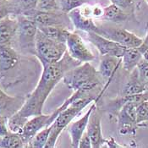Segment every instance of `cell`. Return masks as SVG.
<instances>
[{
    "label": "cell",
    "mask_w": 148,
    "mask_h": 148,
    "mask_svg": "<svg viewBox=\"0 0 148 148\" xmlns=\"http://www.w3.org/2000/svg\"><path fill=\"white\" fill-rule=\"evenodd\" d=\"M80 64L82 63L73 58L66 52L59 61L42 65V75L36 88L27 96L17 113L26 119L42 114L44 104L52 91L68 71Z\"/></svg>",
    "instance_id": "6da1fadb"
},
{
    "label": "cell",
    "mask_w": 148,
    "mask_h": 148,
    "mask_svg": "<svg viewBox=\"0 0 148 148\" xmlns=\"http://www.w3.org/2000/svg\"><path fill=\"white\" fill-rule=\"evenodd\" d=\"M98 97H93L90 92H83L80 94L72 103L62 110L51 124L52 129L45 148L55 147L58 140L65 128L80 114V113L94 101H97Z\"/></svg>",
    "instance_id": "7a4b0ae2"
},
{
    "label": "cell",
    "mask_w": 148,
    "mask_h": 148,
    "mask_svg": "<svg viewBox=\"0 0 148 148\" xmlns=\"http://www.w3.org/2000/svg\"><path fill=\"white\" fill-rule=\"evenodd\" d=\"M64 84L74 91L91 92L102 84V77L98 70L94 68L90 62L82 63L68 71L64 78Z\"/></svg>",
    "instance_id": "3957f363"
},
{
    "label": "cell",
    "mask_w": 148,
    "mask_h": 148,
    "mask_svg": "<svg viewBox=\"0 0 148 148\" xmlns=\"http://www.w3.org/2000/svg\"><path fill=\"white\" fill-rule=\"evenodd\" d=\"M148 99V93L143 92L140 94L131 96L130 99L126 102L116 114L118 119L119 133L121 136L135 135L137 128L136 108L137 106Z\"/></svg>",
    "instance_id": "277c9868"
},
{
    "label": "cell",
    "mask_w": 148,
    "mask_h": 148,
    "mask_svg": "<svg viewBox=\"0 0 148 148\" xmlns=\"http://www.w3.org/2000/svg\"><path fill=\"white\" fill-rule=\"evenodd\" d=\"M67 52L66 44L46 36L39 29L36 37L35 56L42 65L59 61Z\"/></svg>",
    "instance_id": "5b68a950"
},
{
    "label": "cell",
    "mask_w": 148,
    "mask_h": 148,
    "mask_svg": "<svg viewBox=\"0 0 148 148\" xmlns=\"http://www.w3.org/2000/svg\"><path fill=\"white\" fill-rule=\"evenodd\" d=\"M18 42L24 52L35 55L36 37L38 25L32 19L23 14H18Z\"/></svg>",
    "instance_id": "8992f818"
},
{
    "label": "cell",
    "mask_w": 148,
    "mask_h": 148,
    "mask_svg": "<svg viewBox=\"0 0 148 148\" xmlns=\"http://www.w3.org/2000/svg\"><path fill=\"white\" fill-rule=\"evenodd\" d=\"M21 14L32 19L38 25V27L49 25H63L68 28L69 24H71L68 14H65L61 10L46 11L35 9L30 11L24 12Z\"/></svg>",
    "instance_id": "52a82bcc"
},
{
    "label": "cell",
    "mask_w": 148,
    "mask_h": 148,
    "mask_svg": "<svg viewBox=\"0 0 148 148\" xmlns=\"http://www.w3.org/2000/svg\"><path fill=\"white\" fill-rule=\"evenodd\" d=\"M98 34L125 47H138L144 42L135 33L119 27H99Z\"/></svg>",
    "instance_id": "ba28073f"
},
{
    "label": "cell",
    "mask_w": 148,
    "mask_h": 148,
    "mask_svg": "<svg viewBox=\"0 0 148 148\" xmlns=\"http://www.w3.org/2000/svg\"><path fill=\"white\" fill-rule=\"evenodd\" d=\"M85 38L96 47L101 56L109 55L114 57L122 58L125 47L120 45L112 40H109L96 32H85Z\"/></svg>",
    "instance_id": "9c48e42d"
},
{
    "label": "cell",
    "mask_w": 148,
    "mask_h": 148,
    "mask_svg": "<svg viewBox=\"0 0 148 148\" xmlns=\"http://www.w3.org/2000/svg\"><path fill=\"white\" fill-rule=\"evenodd\" d=\"M65 44L69 54L80 63L91 62L96 58L86 46L84 38L77 32H70Z\"/></svg>",
    "instance_id": "30bf717a"
},
{
    "label": "cell",
    "mask_w": 148,
    "mask_h": 148,
    "mask_svg": "<svg viewBox=\"0 0 148 148\" xmlns=\"http://www.w3.org/2000/svg\"><path fill=\"white\" fill-rule=\"evenodd\" d=\"M55 119L56 116L53 113L50 114H42L30 118L23 127L22 131L21 133V136L25 144V147H27L31 140L40 130H42L47 126L50 125Z\"/></svg>",
    "instance_id": "8fae6325"
},
{
    "label": "cell",
    "mask_w": 148,
    "mask_h": 148,
    "mask_svg": "<svg viewBox=\"0 0 148 148\" xmlns=\"http://www.w3.org/2000/svg\"><path fill=\"white\" fill-rule=\"evenodd\" d=\"M97 101H94L93 103H91L89 109L84 114L81 118L78 119L77 120L72 121L69 125L68 132L70 136V140H71L72 147L78 148L80 138L82 137L83 134L86 131V128H87L91 114L92 113L93 109L97 107Z\"/></svg>",
    "instance_id": "7c38bea8"
},
{
    "label": "cell",
    "mask_w": 148,
    "mask_h": 148,
    "mask_svg": "<svg viewBox=\"0 0 148 148\" xmlns=\"http://www.w3.org/2000/svg\"><path fill=\"white\" fill-rule=\"evenodd\" d=\"M86 132L90 136L92 148H101L105 144V139L102 132V117L96 107L91 114Z\"/></svg>",
    "instance_id": "4fadbf2b"
},
{
    "label": "cell",
    "mask_w": 148,
    "mask_h": 148,
    "mask_svg": "<svg viewBox=\"0 0 148 148\" xmlns=\"http://www.w3.org/2000/svg\"><path fill=\"white\" fill-rule=\"evenodd\" d=\"M69 18L71 21L72 25L80 32L88 33V32H96L98 33L99 26H97L93 18L85 14L81 7L75 9L68 14Z\"/></svg>",
    "instance_id": "5bb4252c"
},
{
    "label": "cell",
    "mask_w": 148,
    "mask_h": 148,
    "mask_svg": "<svg viewBox=\"0 0 148 148\" xmlns=\"http://www.w3.org/2000/svg\"><path fill=\"white\" fill-rule=\"evenodd\" d=\"M121 64H122L121 58L109 56V55L102 56L97 70L102 79L107 81L105 88H107L108 84L113 80L116 72L118 71Z\"/></svg>",
    "instance_id": "9a60e30c"
},
{
    "label": "cell",
    "mask_w": 148,
    "mask_h": 148,
    "mask_svg": "<svg viewBox=\"0 0 148 148\" xmlns=\"http://www.w3.org/2000/svg\"><path fill=\"white\" fill-rule=\"evenodd\" d=\"M17 15H9L0 21V45L11 44L18 31Z\"/></svg>",
    "instance_id": "2e32d148"
},
{
    "label": "cell",
    "mask_w": 148,
    "mask_h": 148,
    "mask_svg": "<svg viewBox=\"0 0 148 148\" xmlns=\"http://www.w3.org/2000/svg\"><path fill=\"white\" fill-rule=\"evenodd\" d=\"M19 60L20 56L11 44L0 45V72H6L14 68Z\"/></svg>",
    "instance_id": "e0dca14e"
},
{
    "label": "cell",
    "mask_w": 148,
    "mask_h": 148,
    "mask_svg": "<svg viewBox=\"0 0 148 148\" xmlns=\"http://www.w3.org/2000/svg\"><path fill=\"white\" fill-rule=\"evenodd\" d=\"M25 99L9 96L0 89V115L10 117L21 108Z\"/></svg>",
    "instance_id": "ac0fdd59"
},
{
    "label": "cell",
    "mask_w": 148,
    "mask_h": 148,
    "mask_svg": "<svg viewBox=\"0 0 148 148\" xmlns=\"http://www.w3.org/2000/svg\"><path fill=\"white\" fill-rule=\"evenodd\" d=\"M143 58V51L140 47H126L125 53L121 58L122 65L125 70L130 73L136 68L138 64Z\"/></svg>",
    "instance_id": "d6986e66"
},
{
    "label": "cell",
    "mask_w": 148,
    "mask_h": 148,
    "mask_svg": "<svg viewBox=\"0 0 148 148\" xmlns=\"http://www.w3.org/2000/svg\"><path fill=\"white\" fill-rule=\"evenodd\" d=\"M145 92V84L140 80L136 68L130 72V75L125 83L123 90L122 96H133Z\"/></svg>",
    "instance_id": "ffe728a7"
},
{
    "label": "cell",
    "mask_w": 148,
    "mask_h": 148,
    "mask_svg": "<svg viewBox=\"0 0 148 148\" xmlns=\"http://www.w3.org/2000/svg\"><path fill=\"white\" fill-rule=\"evenodd\" d=\"M129 17L130 12L126 11L114 3H111L110 5L103 8V18L106 21L119 24L126 21Z\"/></svg>",
    "instance_id": "44dd1931"
},
{
    "label": "cell",
    "mask_w": 148,
    "mask_h": 148,
    "mask_svg": "<svg viewBox=\"0 0 148 148\" xmlns=\"http://www.w3.org/2000/svg\"><path fill=\"white\" fill-rule=\"evenodd\" d=\"M38 29L48 38L64 43H66L67 38L70 33L68 28L63 25L42 26L38 27Z\"/></svg>",
    "instance_id": "7402d4cb"
},
{
    "label": "cell",
    "mask_w": 148,
    "mask_h": 148,
    "mask_svg": "<svg viewBox=\"0 0 148 148\" xmlns=\"http://www.w3.org/2000/svg\"><path fill=\"white\" fill-rule=\"evenodd\" d=\"M0 147L23 148L25 147V144L23 140L21 134L10 131L6 136L0 137Z\"/></svg>",
    "instance_id": "603a6c76"
},
{
    "label": "cell",
    "mask_w": 148,
    "mask_h": 148,
    "mask_svg": "<svg viewBox=\"0 0 148 148\" xmlns=\"http://www.w3.org/2000/svg\"><path fill=\"white\" fill-rule=\"evenodd\" d=\"M52 126L51 125L45 127L42 130H40L36 136H35L31 141L29 142L27 147L31 148H45L47 142L48 140L49 135L51 132Z\"/></svg>",
    "instance_id": "cb8c5ba5"
},
{
    "label": "cell",
    "mask_w": 148,
    "mask_h": 148,
    "mask_svg": "<svg viewBox=\"0 0 148 148\" xmlns=\"http://www.w3.org/2000/svg\"><path fill=\"white\" fill-rule=\"evenodd\" d=\"M20 14L19 7L16 3L10 0H0V21L9 15Z\"/></svg>",
    "instance_id": "d4e9b609"
},
{
    "label": "cell",
    "mask_w": 148,
    "mask_h": 148,
    "mask_svg": "<svg viewBox=\"0 0 148 148\" xmlns=\"http://www.w3.org/2000/svg\"><path fill=\"white\" fill-rule=\"evenodd\" d=\"M28 119H29L21 116L17 112L12 114L10 117H9V119H8V125H9V128L10 131L21 134L22 131L23 127L28 121Z\"/></svg>",
    "instance_id": "484cf974"
},
{
    "label": "cell",
    "mask_w": 148,
    "mask_h": 148,
    "mask_svg": "<svg viewBox=\"0 0 148 148\" xmlns=\"http://www.w3.org/2000/svg\"><path fill=\"white\" fill-rule=\"evenodd\" d=\"M137 124L143 126L148 124V99L140 103L136 108Z\"/></svg>",
    "instance_id": "4316f807"
},
{
    "label": "cell",
    "mask_w": 148,
    "mask_h": 148,
    "mask_svg": "<svg viewBox=\"0 0 148 148\" xmlns=\"http://www.w3.org/2000/svg\"><path fill=\"white\" fill-rule=\"evenodd\" d=\"M86 3L85 0H60V10L65 14H69L72 10L82 7Z\"/></svg>",
    "instance_id": "83f0119b"
},
{
    "label": "cell",
    "mask_w": 148,
    "mask_h": 148,
    "mask_svg": "<svg viewBox=\"0 0 148 148\" xmlns=\"http://www.w3.org/2000/svg\"><path fill=\"white\" fill-rule=\"evenodd\" d=\"M36 9L46 11L60 10V7L57 0H38Z\"/></svg>",
    "instance_id": "f1b7e54d"
},
{
    "label": "cell",
    "mask_w": 148,
    "mask_h": 148,
    "mask_svg": "<svg viewBox=\"0 0 148 148\" xmlns=\"http://www.w3.org/2000/svg\"><path fill=\"white\" fill-rule=\"evenodd\" d=\"M137 72L139 75V77L140 80L145 84L148 82V62L146 61L144 58L140 60V62L138 64L136 67Z\"/></svg>",
    "instance_id": "f546056e"
},
{
    "label": "cell",
    "mask_w": 148,
    "mask_h": 148,
    "mask_svg": "<svg viewBox=\"0 0 148 148\" xmlns=\"http://www.w3.org/2000/svg\"><path fill=\"white\" fill-rule=\"evenodd\" d=\"M38 0H18L17 4L19 7L20 14L24 12L30 11L36 9Z\"/></svg>",
    "instance_id": "4dcf8cb0"
},
{
    "label": "cell",
    "mask_w": 148,
    "mask_h": 148,
    "mask_svg": "<svg viewBox=\"0 0 148 148\" xmlns=\"http://www.w3.org/2000/svg\"><path fill=\"white\" fill-rule=\"evenodd\" d=\"M112 3L116 4L117 6L124 9L126 11L131 12L135 9L136 0H110Z\"/></svg>",
    "instance_id": "1f68e13d"
},
{
    "label": "cell",
    "mask_w": 148,
    "mask_h": 148,
    "mask_svg": "<svg viewBox=\"0 0 148 148\" xmlns=\"http://www.w3.org/2000/svg\"><path fill=\"white\" fill-rule=\"evenodd\" d=\"M9 117L4 115H0V137L4 136L10 132L8 125Z\"/></svg>",
    "instance_id": "d6a6232c"
},
{
    "label": "cell",
    "mask_w": 148,
    "mask_h": 148,
    "mask_svg": "<svg viewBox=\"0 0 148 148\" xmlns=\"http://www.w3.org/2000/svg\"><path fill=\"white\" fill-rule=\"evenodd\" d=\"M78 148H92L91 138L88 136L86 131L83 134L82 137L80 138Z\"/></svg>",
    "instance_id": "836d02e7"
},
{
    "label": "cell",
    "mask_w": 148,
    "mask_h": 148,
    "mask_svg": "<svg viewBox=\"0 0 148 148\" xmlns=\"http://www.w3.org/2000/svg\"><path fill=\"white\" fill-rule=\"evenodd\" d=\"M143 58H144L146 61H147L148 62V48L147 49H146L145 52L143 53Z\"/></svg>",
    "instance_id": "e575fe53"
},
{
    "label": "cell",
    "mask_w": 148,
    "mask_h": 148,
    "mask_svg": "<svg viewBox=\"0 0 148 148\" xmlns=\"http://www.w3.org/2000/svg\"><path fill=\"white\" fill-rule=\"evenodd\" d=\"M145 92L148 93V82L146 84V86H145Z\"/></svg>",
    "instance_id": "d590c367"
},
{
    "label": "cell",
    "mask_w": 148,
    "mask_h": 148,
    "mask_svg": "<svg viewBox=\"0 0 148 148\" xmlns=\"http://www.w3.org/2000/svg\"><path fill=\"white\" fill-rule=\"evenodd\" d=\"M146 1H147V3H148V0H146Z\"/></svg>",
    "instance_id": "8d00e7d4"
}]
</instances>
